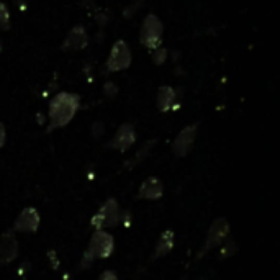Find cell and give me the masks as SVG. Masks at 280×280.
<instances>
[{"label":"cell","instance_id":"obj_1","mask_svg":"<svg viewBox=\"0 0 280 280\" xmlns=\"http://www.w3.org/2000/svg\"><path fill=\"white\" fill-rule=\"evenodd\" d=\"M77 110H79V97L74 93L59 92L49 105V130L62 128L67 123H71Z\"/></svg>","mask_w":280,"mask_h":280},{"label":"cell","instance_id":"obj_2","mask_svg":"<svg viewBox=\"0 0 280 280\" xmlns=\"http://www.w3.org/2000/svg\"><path fill=\"white\" fill-rule=\"evenodd\" d=\"M162 23L161 20L156 17L154 13H149L143 21V27H141V33H139V41L147 49H158L161 48L162 44Z\"/></svg>","mask_w":280,"mask_h":280},{"label":"cell","instance_id":"obj_3","mask_svg":"<svg viewBox=\"0 0 280 280\" xmlns=\"http://www.w3.org/2000/svg\"><path fill=\"white\" fill-rule=\"evenodd\" d=\"M121 220V212L120 207L116 203V200L110 198L105 201V205L100 208V212L92 218V226L95 230H104V228H115Z\"/></svg>","mask_w":280,"mask_h":280},{"label":"cell","instance_id":"obj_4","mask_svg":"<svg viewBox=\"0 0 280 280\" xmlns=\"http://www.w3.org/2000/svg\"><path fill=\"white\" fill-rule=\"evenodd\" d=\"M113 252V238L110 233H107L104 230H97L93 233V236L90 239V244L87 249V256L95 261V259H105Z\"/></svg>","mask_w":280,"mask_h":280},{"label":"cell","instance_id":"obj_5","mask_svg":"<svg viewBox=\"0 0 280 280\" xmlns=\"http://www.w3.org/2000/svg\"><path fill=\"white\" fill-rule=\"evenodd\" d=\"M131 64V51L128 44L123 40L116 41L112 48L110 56L107 59V71L108 72H118L123 69H128Z\"/></svg>","mask_w":280,"mask_h":280},{"label":"cell","instance_id":"obj_6","mask_svg":"<svg viewBox=\"0 0 280 280\" xmlns=\"http://www.w3.org/2000/svg\"><path fill=\"white\" fill-rule=\"evenodd\" d=\"M230 235V224L224 218H218V220L213 221L212 228L208 230V235H207V241H205V246H203V251H200V256H205V252H208L210 249H213L216 246L223 244L224 241L228 239Z\"/></svg>","mask_w":280,"mask_h":280},{"label":"cell","instance_id":"obj_7","mask_svg":"<svg viewBox=\"0 0 280 280\" xmlns=\"http://www.w3.org/2000/svg\"><path fill=\"white\" fill-rule=\"evenodd\" d=\"M197 130H198V124H190V126H185L181 133L177 135L175 141H174V154L175 156L184 158V156L189 154L193 143H195Z\"/></svg>","mask_w":280,"mask_h":280},{"label":"cell","instance_id":"obj_8","mask_svg":"<svg viewBox=\"0 0 280 280\" xmlns=\"http://www.w3.org/2000/svg\"><path fill=\"white\" fill-rule=\"evenodd\" d=\"M89 44V36L84 27L77 25L67 33L64 43L61 44L62 51H82L87 48Z\"/></svg>","mask_w":280,"mask_h":280},{"label":"cell","instance_id":"obj_9","mask_svg":"<svg viewBox=\"0 0 280 280\" xmlns=\"http://www.w3.org/2000/svg\"><path fill=\"white\" fill-rule=\"evenodd\" d=\"M38 226H40V215H38V212L33 207H28L23 210L20 216L17 218V221L13 224V230L20 233H35Z\"/></svg>","mask_w":280,"mask_h":280},{"label":"cell","instance_id":"obj_10","mask_svg":"<svg viewBox=\"0 0 280 280\" xmlns=\"http://www.w3.org/2000/svg\"><path fill=\"white\" fill-rule=\"evenodd\" d=\"M135 141H136V133L133 126H131V124H123V126L118 128L113 139L107 146L116 151H126L130 146H133Z\"/></svg>","mask_w":280,"mask_h":280},{"label":"cell","instance_id":"obj_11","mask_svg":"<svg viewBox=\"0 0 280 280\" xmlns=\"http://www.w3.org/2000/svg\"><path fill=\"white\" fill-rule=\"evenodd\" d=\"M18 254V241L13 231H7L0 238V264L12 262Z\"/></svg>","mask_w":280,"mask_h":280},{"label":"cell","instance_id":"obj_12","mask_svg":"<svg viewBox=\"0 0 280 280\" xmlns=\"http://www.w3.org/2000/svg\"><path fill=\"white\" fill-rule=\"evenodd\" d=\"M164 193V187L159 179L151 177L146 179V181L139 187V198H146V200H159Z\"/></svg>","mask_w":280,"mask_h":280},{"label":"cell","instance_id":"obj_13","mask_svg":"<svg viewBox=\"0 0 280 280\" xmlns=\"http://www.w3.org/2000/svg\"><path fill=\"white\" fill-rule=\"evenodd\" d=\"M175 90L169 85H162L158 92V98H156V104L161 112H169L175 107Z\"/></svg>","mask_w":280,"mask_h":280},{"label":"cell","instance_id":"obj_14","mask_svg":"<svg viewBox=\"0 0 280 280\" xmlns=\"http://www.w3.org/2000/svg\"><path fill=\"white\" fill-rule=\"evenodd\" d=\"M174 241H175L174 231L166 230L159 236V241H158V244H156V249H154L152 259H158V258H162V256L169 254L170 251H172V247H174Z\"/></svg>","mask_w":280,"mask_h":280},{"label":"cell","instance_id":"obj_15","mask_svg":"<svg viewBox=\"0 0 280 280\" xmlns=\"http://www.w3.org/2000/svg\"><path fill=\"white\" fill-rule=\"evenodd\" d=\"M154 139H152V141H147L143 147H141V149H139L136 154H135V158L133 159H131V161H128V164H126V167L128 169H131V167H135V166H138L139 164V162H141L143 159H146V156L147 154H149L151 152V147L154 146Z\"/></svg>","mask_w":280,"mask_h":280},{"label":"cell","instance_id":"obj_16","mask_svg":"<svg viewBox=\"0 0 280 280\" xmlns=\"http://www.w3.org/2000/svg\"><path fill=\"white\" fill-rule=\"evenodd\" d=\"M0 28L2 30L10 28V13L4 2H0Z\"/></svg>","mask_w":280,"mask_h":280},{"label":"cell","instance_id":"obj_17","mask_svg":"<svg viewBox=\"0 0 280 280\" xmlns=\"http://www.w3.org/2000/svg\"><path fill=\"white\" fill-rule=\"evenodd\" d=\"M166 59H167V49H164V48H158V49H154V51H152V61H154V64H156V66L164 64Z\"/></svg>","mask_w":280,"mask_h":280},{"label":"cell","instance_id":"obj_18","mask_svg":"<svg viewBox=\"0 0 280 280\" xmlns=\"http://www.w3.org/2000/svg\"><path fill=\"white\" fill-rule=\"evenodd\" d=\"M224 247H223V251H221V258H226V256H233L236 252V244L233 243L231 239H226L224 241Z\"/></svg>","mask_w":280,"mask_h":280},{"label":"cell","instance_id":"obj_19","mask_svg":"<svg viewBox=\"0 0 280 280\" xmlns=\"http://www.w3.org/2000/svg\"><path fill=\"white\" fill-rule=\"evenodd\" d=\"M104 93H105L107 97L113 98L116 93H118V89H116V85L113 82H105V85H104Z\"/></svg>","mask_w":280,"mask_h":280},{"label":"cell","instance_id":"obj_20","mask_svg":"<svg viewBox=\"0 0 280 280\" xmlns=\"http://www.w3.org/2000/svg\"><path fill=\"white\" fill-rule=\"evenodd\" d=\"M100 280H118V278H116L115 272H112V270H105L104 274H102V277H100Z\"/></svg>","mask_w":280,"mask_h":280},{"label":"cell","instance_id":"obj_21","mask_svg":"<svg viewBox=\"0 0 280 280\" xmlns=\"http://www.w3.org/2000/svg\"><path fill=\"white\" fill-rule=\"evenodd\" d=\"M4 144H5V128H4V124L0 123V147Z\"/></svg>","mask_w":280,"mask_h":280},{"label":"cell","instance_id":"obj_22","mask_svg":"<svg viewBox=\"0 0 280 280\" xmlns=\"http://www.w3.org/2000/svg\"><path fill=\"white\" fill-rule=\"evenodd\" d=\"M0 51H2V43H0Z\"/></svg>","mask_w":280,"mask_h":280}]
</instances>
